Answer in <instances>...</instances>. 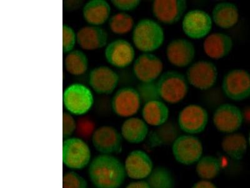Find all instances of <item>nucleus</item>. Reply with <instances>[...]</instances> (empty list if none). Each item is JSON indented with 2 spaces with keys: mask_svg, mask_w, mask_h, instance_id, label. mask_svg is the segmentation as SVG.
I'll return each mask as SVG.
<instances>
[{
  "mask_svg": "<svg viewBox=\"0 0 250 188\" xmlns=\"http://www.w3.org/2000/svg\"><path fill=\"white\" fill-rule=\"evenodd\" d=\"M209 121L207 110L200 105L191 104L185 106L178 116V127L185 134L196 135L206 129Z\"/></svg>",
  "mask_w": 250,
  "mask_h": 188,
  "instance_id": "9",
  "label": "nucleus"
},
{
  "mask_svg": "<svg viewBox=\"0 0 250 188\" xmlns=\"http://www.w3.org/2000/svg\"><path fill=\"white\" fill-rule=\"evenodd\" d=\"M91 140L94 148L100 154L114 155L122 152L124 139L121 133L111 125L98 127Z\"/></svg>",
  "mask_w": 250,
  "mask_h": 188,
  "instance_id": "13",
  "label": "nucleus"
},
{
  "mask_svg": "<svg viewBox=\"0 0 250 188\" xmlns=\"http://www.w3.org/2000/svg\"><path fill=\"white\" fill-rule=\"evenodd\" d=\"M62 164L70 171H81L92 160L90 146L81 138L71 137L62 142Z\"/></svg>",
  "mask_w": 250,
  "mask_h": 188,
  "instance_id": "4",
  "label": "nucleus"
},
{
  "mask_svg": "<svg viewBox=\"0 0 250 188\" xmlns=\"http://www.w3.org/2000/svg\"><path fill=\"white\" fill-rule=\"evenodd\" d=\"M139 91L132 87H124L116 92L111 100L113 113L123 118L134 117L142 105Z\"/></svg>",
  "mask_w": 250,
  "mask_h": 188,
  "instance_id": "12",
  "label": "nucleus"
},
{
  "mask_svg": "<svg viewBox=\"0 0 250 188\" xmlns=\"http://www.w3.org/2000/svg\"><path fill=\"white\" fill-rule=\"evenodd\" d=\"M165 31L155 20L145 18L135 24L132 41L135 48L143 53H153L164 44Z\"/></svg>",
  "mask_w": 250,
  "mask_h": 188,
  "instance_id": "2",
  "label": "nucleus"
},
{
  "mask_svg": "<svg viewBox=\"0 0 250 188\" xmlns=\"http://www.w3.org/2000/svg\"><path fill=\"white\" fill-rule=\"evenodd\" d=\"M135 21L132 16L125 12H120L109 18L108 26L114 34H128L135 27Z\"/></svg>",
  "mask_w": 250,
  "mask_h": 188,
  "instance_id": "31",
  "label": "nucleus"
},
{
  "mask_svg": "<svg viewBox=\"0 0 250 188\" xmlns=\"http://www.w3.org/2000/svg\"><path fill=\"white\" fill-rule=\"evenodd\" d=\"M64 67L70 75L80 76L86 72L88 68V59L81 50H73L64 59Z\"/></svg>",
  "mask_w": 250,
  "mask_h": 188,
  "instance_id": "28",
  "label": "nucleus"
},
{
  "mask_svg": "<svg viewBox=\"0 0 250 188\" xmlns=\"http://www.w3.org/2000/svg\"><path fill=\"white\" fill-rule=\"evenodd\" d=\"M187 9L186 0H154L151 10L160 24L173 25L184 17Z\"/></svg>",
  "mask_w": 250,
  "mask_h": 188,
  "instance_id": "15",
  "label": "nucleus"
},
{
  "mask_svg": "<svg viewBox=\"0 0 250 188\" xmlns=\"http://www.w3.org/2000/svg\"><path fill=\"white\" fill-rule=\"evenodd\" d=\"M171 152L176 162L184 165L196 164L202 158L203 145L195 135L178 136L171 144Z\"/></svg>",
  "mask_w": 250,
  "mask_h": 188,
  "instance_id": "7",
  "label": "nucleus"
},
{
  "mask_svg": "<svg viewBox=\"0 0 250 188\" xmlns=\"http://www.w3.org/2000/svg\"><path fill=\"white\" fill-rule=\"evenodd\" d=\"M185 77L189 85L198 90H209L216 84L218 77L217 67L208 60H199L188 67Z\"/></svg>",
  "mask_w": 250,
  "mask_h": 188,
  "instance_id": "8",
  "label": "nucleus"
},
{
  "mask_svg": "<svg viewBox=\"0 0 250 188\" xmlns=\"http://www.w3.org/2000/svg\"><path fill=\"white\" fill-rule=\"evenodd\" d=\"M233 40L230 36L222 32L211 33L204 39L203 51L205 55L215 60L224 59L231 53Z\"/></svg>",
  "mask_w": 250,
  "mask_h": 188,
  "instance_id": "20",
  "label": "nucleus"
},
{
  "mask_svg": "<svg viewBox=\"0 0 250 188\" xmlns=\"http://www.w3.org/2000/svg\"><path fill=\"white\" fill-rule=\"evenodd\" d=\"M95 125L92 120L86 118H82L77 121V132L80 138H91L94 131H95Z\"/></svg>",
  "mask_w": 250,
  "mask_h": 188,
  "instance_id": "35",
  "label": "nucleus"
},
{
  "mask_svg": "<svg viewBox=\"0 0 250 188\" xmlns=\"http://www.w3.org/2000/svg\"><path fill=\"white\" fill-rule=\"evenodd\" d=\"M166 56L172 66L185 68L193 64L196 56L195 47L190 40L178 38L169 42Z\"/></svg>",
  "mask_w": 250,
  "mask_h": 188,
  "instance_id": "17",
  "label": "nucleus"
},
{
  "mask_svg": "<svg viewBox=\"0 0 250 188\" xmlns=\"http://www.w3.org/2000/svg\"><path fill=\"white\" fill-rule=\"evenodd\" d=\"M111 8L105 0H90L83 8V18L91 26H99L109 19Z\"/></svg>",
  "mask_w": 250,
  "mask_h": 188,
  "instance_id": "24",
  "label": "nucleus"
},
{
  "mask_svg": "<svg viewBox=\"0 0 250 188\" xmlns=\"http://www.w3.org/2000/svg\"><path fill=\"white\" fill-rule=\"evenodd\" d=\"M191 188H218L211 181L203 180L197 181Z\"/></svg>",
  "mask_w": 250,
  "mask_h": 188,
  "instance_id": "37",
  "label": "nucleus"
},
{
  "mask_svg": "<svg viewBox=\"0 0 250 188\" xmlns=\"http://www.w3.org/2000/svg\"><path fill=\"white\" fill-rule=\"evenodd\" d=\"M62 188H88V181L77 171H67L62 176Z\"/></svg>",
  "mask_w": 250,
  "mask_h": 188,
  "instance_id": "32",
  "label": "nucleus"
},
{
  "mask_svg": "<svg viewBox=\"0 0 250 188\" xmlns=\"http://www.w3.org/2000/svg\"><path fill=\"white\" fill-rule=\"evenodd\" d=\"M77 37L78 46L87 51L104 48L108 41V33L99 26H83L78 31Z\"/></svg>",
  "mask_w": 250,
  "mask_h": 188,
  "instance_id": "21",
  "label": "nucleus"
},
{
  "mask_svg": "<svg viewBox=\"0 0 250 188\" xmlns=\"http://www.w3.org/2000/svg\"><path fill=\"white\" fill-rule=\"evenodd\" d=\"M77 122L71 114L63 113L62 114V138L64 140L71 138V136L77 131Z\"/></svg>",
  "mask_w": 250,
  "mask_h": 188,
  "instance_id": "34",
  "label": "nucleus"
},
{
  "mask_svg": "<svg viewBox=\"0 0 250 188\" xmlns=\"http://www.w3.org/2000/svg\"><path fill=\"white\" fill-rule=\"evenodd\" d=\"M155 91L163 101L169 104H177L187 97L189 84L182 73L168 70L163 73L156 81Z\"/></svg>",
  "mask_w": 250,
  "mask_h": 188,
  "instance_id": "3",
  "label": "nucleus"
},
{
  "mask_svg": "<svg viewBox=\"0 0 250 188\" xmlns=\"http://www.w3.org/2000/svg\"><path fill=\"white\" fill-rule=\"evenodd\" d=\"M213 25L211 15L200 9L188 11L182 19V30L191 40L205 39L210 34Z\"/></svg>",
  "mask_w": 250,
  "mask_h": 188,
  "instance_id": "10",
  "label": "nucleus"
},
{
  "mask_svg": "<svg viewBox=\"0 0 250 188\" xmlns=\"http://www.w3.org/2000/svg\"><path fill=\"white\" fill-rule=\"evenodd\" d=\"M243 122L244 115L242 110L230 103L220 104L213 114L214 126L221 133H236L242 127Z\"/></svg>",
  "mask_w": 250,
  "mask_h": 188,
  "instance_id": "11",
  "label": "nucleus"
},
{
  "mask_svg": "<svg viewBox=\"0 0 250 188\" xmlns=\"http://www.w3.org/2000/svg\"><path fill=\"white\" fill-rule=\"evenodd\" d=\"M125 188H150L148 182L145 180L134 181L129 183Z\"/></svg>",
  "mask_w": 250,
  "mask_h": 188,
  "instance_id": "38",
  "label": "nucleus"
},
{
  "mask_svg": "<svg viewBox=\"0 0 250 188\" xmlns=\"http://www.w3.org/2000/svg\"><path fill=\"white\" fill-rule=\"evenodd\" d=\"M77 43V33L70 26L63 24L62 25V52L67 53L73 51Z\"/></svg>",
  "mask_w": 250,
  "mask_h": 188,
  "instance_id": "33",
  "label": "nucleus"
},
{
  "mask_svg": "<svg viewBox=\"0 0 250 188\" xmlns=\"http://www.w3.org/2000/svg\"><path fill=\"white\" fill-rule=\"evenodd\" d=\"M111 3L121 12H131L140 6V0H111Z\"/></svg>",
  "mask_w": 250,
  "mask_h": 188,
  "instance_id": "36",
  "label": "nucleus"
},
{
  "mask_svg": "<svg viewBox=\"0 0 250 188\" xmlns=\"http://www.w3.org/2000/svg\"><path fill=\"white\" fill-rule=\"evenodd\" d=\"M178 130L173 124L167 122L158 127L151 136V146L158 147L162 145L172 144L175 139L178 137Z\"/></svg>",
  "mask_w": 250,
  "mask_h": 188,
  "instance_id": "30",
  "label": "nucleus"
},
{
  "mask_svg": "<svg viewBox=\"0 0 250 188\" xmlns=\"http://www.w3.org/2000/svg\"><path fill=\"white\" fill-rule=\"evenodd\" d=\"M142 116L147 124L158 127L168 122L169 109L163 100L153 98L145 103L142 107Z\"/></svg>",
  "mask_w": 250,
  "mask_h": 188,
  "instance_id": "23",
  "label": "nucleus"
},
{
  "mask_svg": "<svg viewBox=\"0 0 250 188\" xmlns=\"http://www.w3.org/2000/svg\"><path fill=\"white\" fill-rule=\"evenodd\" d=\"M124 164L126 176L134 181L146 180L154 169L151 157L146 152L140 149L129 153Z\"/></svg>",
  "mask_w": 250,
  "mask_h": 188,
  "instance_id": "16",
  "label": "nucleus"
},
{
  "mask_svg": "<svg viewBox=\"0 0 250 188\" xmlns=\"http://www.w3.org/2000/svg\"><path fill=\"white\" fill-rule=\"evenodd\" d=\"M223 151L232 160H243L247 154L249 142L245 135L240 133L226 134L221 142Z\"/></svg>",
  "mask_w": 250,
  "mask_h": 188,
  "instance_id": "26",
  "label": "nucleus"
},
{
  "mask_svg": "<svg viewBox=\"0 0 250 188\" xmlns=\"http://www.w3.org/2000/svg\"><path fill=\"white\" fill-rule=\"evenodd\" d=\"M164 65L162 59L153 53H143L133 62L135 77L144 84H151L162 75Z\"/></svg>",
  "mask_w": 250,
  "mask_h": 188,
  "instance_id": "14",
  "label": "nucleus"
},
{
  "mask_svg": "<svg viewBox=\"0 0 250 188\" xmlns=\"http://www.w3.org/2000/svg\"><path fill=\"white\" fill-rule=\"evenodd\" d=\"M213 23L223 30H229L237 24L240 12L235 4L229 1L216 3L211 15Z\"/></svg>",
  "mask_w": 250,
  "mask_h": 188,
  "instance_id": "22",
  "label": "nucleus"
},
{
  "mask_svg": "<svg viewBox=\"0 0 250 188\" xmlns=\"http://www.w3.org/2000/svg\"><path fill=\"white\" fill-rule=\"evenodd\" d=\"M104 57L111 66L118 69H125L135 61V50L127 40L117 39L106 46Z\"/></svg>",
  "mask_w": 250,
  "mask_h": 188,
  "instance_id": "18",
  "label": "nucleus"
},
{
  "mask_svg": "<svg viewBox=\"0 0 250 188\" xmlns=\"http://www.w3.org/2000/svg\"><path fill=\"white\" fill-rule=\"evenodd\" d=\"M195 170L201 180L211 181L220 174L222 164L215 156H203L196 163Z\"/></svg>",
  "mask_w": 250,
  "mask_h": 188,
  "instance_id": "27",
  "label": "nucleus"
},
{
  "mask_svg": "<svg viewBox=\"0 0 250 188\" xmlns=\"http://www.w3.org/2000/svg\"><path fill=\"white\" fill-rule=\"evenodd\" d=\"M120 133L124 140L129 144H139L148 137V125L143 118H129L123 122Z\"/></svg>",
  "mask_w": 250,
  "mask_h": 188,
  "instance_id": "25",
  "label": "nucleus"
},
{
  "mask_svg": "<svg viewBox=\"0 0 250 188\" xmlns=\"http://www.w3.org/2000/svg\"><path fill=\"white\" fill-rule=\"evenodd\" d=\"M119 76L109 67L100 66L91 70L88 82L96 93L100 95H109L117 88Z\"/></svg>",
  "mask_w": 250,
  "mask_h": 188,
  "instance_id": "19",
  "label": "nucleus"
},
{
  "mask_svg": "<svg viewBox=\"0 0 250 188\" xmlns=\"http://www.w3.org/2000/svg\"><path fill=\"white\" fill-rule=\"evenodd\" d=\"M87 173L95 188H120L127 177L124 163L117 157L109 154L94 157Z\"/></svg>",
  "mask_w": 250,
  "mask_h": 188,
  "instance_id": "1",
  "label": "nucleus"
},
{
  "mask_svg": "<svg viewBox=\"0 0 250 188\" xmlns=\"http://www.w3.org/2000/svg\"><path fill=\"white\" fill-rule=\"evenodd\" d=\"M247 140H248V142H249V145L250 147V131L249 132V136H248Z\"/></svg>",
  "mask_w": 250,
  "mask_h": 188,
  "instance_id": "39",
  "label": "nucleus"
},
{
  "mask_svg": "<svg viewBox=\"0 0 250 188\" xmlns=\"http://www.w3.org/2000/svg\"><path fill=\"white\" fill-rule=\"evenodd\" d=\"M150 188H175V178L169 170L164 166L154 167L146 179Z\"/></svg>",
  "mask_w": 250,
  "mask_h": 188,
  "instance_id": "29",
  "label": "nucleus"
},
{
  "mask_svg": "<svg viewBox=\"0 0 250 188\" xmlns=\"http://www.w3.org/2000/svg\"><path fill=\"white\" fill-rule=\"evenodd\" d=\"M62 103L71 115H85L92 108L94 103L92 92L84 84L74 83L64 89Z\"/></svg>",
  "mask_w": 250,
  "mask_h": 188,
  "instance_id": "5",
  "label": "nucleus"
},
{
  "mask_svg": "<svg viewBox=\"0 0 250 188\" xmlns=\"http://www.w3.org/2000/svg\"><path fill=\"white\" fill-rule=\"evenodd\" d=\"M223 95L234 102H241L250 97V73L245 69H234L223 78Z\"/></svg>",
  "mask_w": 250,
  "mask_h": 188,
  "instance_id": "6",
  "label": "nucleus"
}]
</instances>
